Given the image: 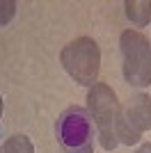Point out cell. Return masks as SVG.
Listing matches in <instances>:
<instances>
[{
	"instance_id": "obj_4",
	"label": "cell",
	"mask_w": 151,
	"mask_h": 153,
	"mask_svg": "<svg viewBox=\"0 0 151 153\" xmlns=\"http://www.w3.org/2000/svg\"><path fill=\"white\" fill-rule=\"evenodd\" d=\"M55 135L64 153H94V128L85 108L71 105L64 110L57 119Z\"/></svg>"
},
{
	"instance_id": "obj_7",
	"label": "cell",
	"mask_w": 151,
	"mask_h": 153,
	"mask_svg": "<svg viewBox=\"0 0 151 153\" xmlns=\"http://www.w3.org/2000/svg\"><path fill=\"white\" fill-rule=\"evenodd\" d=\"M2 153H34V146H32V142L25 135H12L5 142Z\"/></svg>"
},
{
	"instance_id": "obj_10",
	"label": "cell",
	"mask_w": 151,
	"mask_h": 153,
	"mask_svg": "<svg viewBox=\"0 0 151 153\" xmlns=\"http://www.w3.org/2000/svg\"><path fill=\"white\" fill-rule=\"evenodd\" d=\"M0 117H2V98H0Z\"/></svg>"
},
{
	"instance_id": "obj_3",
	"label": "cell",
	"mask_w": 151,
	"mask_h": 153,
	"mask_svg": "<svg viewBox=\"0 0 151 153\" xmlns=\"http://www.w3.org/2000/svg\"><path fill=\"white\" fill-rule=\"evenodd\" d=\"M121 57H124V80L131 87L151 85V44L138 30H124L119 37Z\"/></svg>"
},
{
	"instance_id": "obj_1",
	"label": "cell",
	"mask_w": 151,
	"mask_h": 153,
	"mask_svg": "<svg viewBox=\"0 0 151 153\" xmlns=\"http://www.w3.org/2000/svg\"><path fill=\"white\" fill-rule=\"evenodd\" d=\"M87 108L89 117L94 119V126L99 130L101 146L105 151H112L119 142H117V119H119V101L112 87H108L105 82H96L94 87H89L87 94Z\"/></svg>"
},
{
	"instance_id": "obj_8",
	"label": "cell",
	"mask_w": 151,
	"mask_h": 153,
	"mask_svg": "<svg viewBox=\"0 0 151 153\" xmlns=\"http://www.w3.org/2000/svg\"><path fill=\"white\" fill-rule=\"evenodd\" d=\"M16 14V2L14 0H0V25H7Z\"/></svg>"
},
{
	"instance_id": "obj_5",
	"label": "cell",
	"mask_w": 151,
	"mask_h": 153,
	"mask_svg": "<svg viewBox=\"0 0 151 153\" xmlns=\"http://www.w3.org/2000/svg\"><path fill=\"white\" fill-rule=\"evenodd\" d=\"M151 128V96L149 94H135L128 98L124 108L119 110L117 119V142L121 144H135Z\"/></svg>"
},
{
	"instance_id": "obj_6",
	"label": "cell",
	"mask_w": 151,
	"mask_h": 153,
	"mask_svg": "<svg viewBox=\"0 0 151 153\" xmlns=\"http://www.w3.org/2000/svg\"><path fill=\"white\" fill-rule=\"evenodd\" d=\"M126 16L138 27H144L151 23V0H126Z\"/></svg>"
},
{
	"instance_id": "obj_9",
	"label": "cell",
	"mask_w": 151,
	"mask_h": 153,
	"mask_svg": "<svg viewBox=\"0 0 151 153\" xmlns=\"http://www.w3.org/2000/svg\"><path fill=\"white\" fill-rule=\"evenodd\" d=\"M135 153H151V142H149V144H142Z\"/></svg>"
},
{
	"instance_id": "obj_2",
	"label": "cell",
	"mask_w": 151,
	"mask_h": 153,
	"mask_svg": "<svg viewBox=\"0 0 151 153\" xmlns=\"http://www.w3.org/2000/svg\"><path fill=\"white\" fill-rule=\"evenodd\" d=\"M60 62L71 78L82 87H94L101 69L99 44L89 37H78L67 44L60 53Z\"/></svg>"
}]
</instances>
